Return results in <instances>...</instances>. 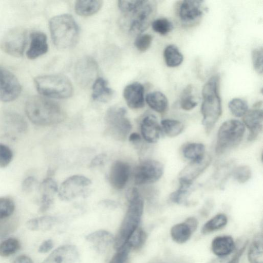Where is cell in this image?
I'll return each instance as SVG.
<instances>
[{
    "label": "cell",
    "instance_id": "1",
    "mask_svg": "<svg viewBox=\"0 0 263 263\" xmlns=\"http://www.w3.org/2000/svg\"><path fill=\"white\" fill-rule=\"evenodd\" d=\"M120 25L131 35H139L152 24L157 11L155 1H119Z\"/></svg>",
    "mask_w": 263,
    "mask_h": 263
},
{
    "label": "cell",
    "instance_id": "2",
    "mask_svg": "<svg viewBox=\"0 0 263 263\" xmlns=\"http://www.w3.org/2000/svg\"><path fill=\"white\" fill-rule=\"evenodd\" d=\"M129 205L116 235L113 247L116 251L122 248L139 227L144 209V201L136 188L128 191Z\"/></svg>",
    "mask_w": 263,
    "mask_h": 263
},
{
    "label": "cell",
    "instance_id": "3",
    "mask_svg": "<svg viewBox=\"0 0 263 263\" xmlns=\"http://www.w3.org/2000/svg\"><path fill=\"white\" fill-rule=\"evenodd\" d=\"M25 109L31 122L40 126L59 123L65 117L62 109L58 103L40 96H32L28 99Z\"/></svg>",
    "mask_w": 263,
    "mask_h": 263
},
{
    "label": "cell",
    "instance_id": "4",
    "mask_svg": "<svg viewBox=\"0 0 263 263\" xmlns=\"http://www.w3.org/2000/svg\"><path fill=\"white\" fill-rule=\"evenodd\" d=\"M219 76L213 75L202 88V124L207 133L211 132L222 114L221 101L219 93Z\"/></svg>",
    "mask_w": 263,
    "mask_h": 263
},
{
    "label": "cell",
    "instance_id": "5",
    "mask_svg": "<svg viewBox=\"0 0 263 263\" xmlns=\"http://www.w3.org/2000/svg\"><path fill=\"white\" fill-rule=\"evenodd\" d=\"M49 30L54 45L60 49L70 48L79 39V28L72 16L64 14L55 16L49 21Z\"/></svg>",
    "mask_w": 263,
    "mask_h": 263
},
{
    "label": "cell",
    "instance_id": "6",
    "mask_svg": "<svg viewBox=\"0 0 263 263\" xmlns=\"http://www.w3.org/2000/svg\"><path fill=\"white\" fill-rule=\"evenodd\" d=\"M38 92L44 96L66 99L73 92L72 84L69 79L62 74H49L37 76L34 79Z\"/></svg>",
    "mask_w": 263,
    "mask_h": 263
},
{
    "label": "cell",
    "instance_id": "7",
    "mask_svg": "<svg viewBox=\"0 0 263 263\" xmlns=\"http://www.w3.org/2000/svg\"><path fill=\"white\" fill-rule=\"evenodd\" d=\"M246 127L241 121L231 119L224 121L217 132L215 151L220 155L238 146L245 134Z\"/></svg>",
    "mask_w": 263,
    "mask_h": 263
},
{
    "label": "cell",
    "instance_id": "8",
    "mask_svg": "<svg viewBox=\"0 0 263 263\" xmlns=\"http://www.w3.org/2000/svg\"><path fill=\"white\" fill-rule=\"evenodd\" d=\"M126 114L124 107L117 106L109 108L106 113L105 120L107 132L116 140L124 141L132 129V124Z\"/></svg>",
    "mask_w": 263,
    "mask_h": 263
},
{
    "label": "cell",
    "instance_id": "9",
    "mask_svg": "<svg viewBox=\"0 0 263 263\" xmlns=\"http://www.w3.org/2000/svg\"><path fill=\"white\" fill-rule=\"evenodd\" d=\"M27 41V31L21 27L8 30L0 41V48L6 53L14 57H22Z\"/></svg>",
    "mask_w": 263,
    "mask_h": 263
},
{
    "label": "cell",
    "instance_id": "10",
    "mask_svg": "<svg viewBox=\"0 0 263 263\" xmlns=\"http://www.w3.org/2000/svg\"><path fill=\"white\" fill-rule=\"evenodd\" d=\"M203 3L198 0L179 1L176 8V13L181 24L186 27L198 24L203 15Z\"/></svg>",
    "mask_w": 263,
    "mask_h": 263
},
{
    "label": "cell",
    "instance_id": "11",
    "mask_svg": "<svg viewBox=\"0 0 263 263\" xmlns=\"http://www.w3.org/2000/svg\"><path fill=\"white\" fill-rule=\"evenodd\" d=\"M163 172L164 166L161 162L153 159L145 160L135 168L134 182L137 185L153 183L161 178Z\"/></svg>",
    "mask_w": 263,
    "mask_h": 263
},
{
    "label": "cell",
    "instance_id": "12",
    "mask_svg": "<svg viewBox=\"0 0 263 263\" xmlns=\"http://www.w3.org/2000/svg\"><path fill=\"white\" fill-rule=\"evenodd\" d=\"M91 183L90 180L84 176H71L64 181L58 187L59 197L64 201L71 200L82 195Z\"/></svg>",
    "mask_w": 263,
    "mask_h": 263
},
{
    "label": "cell",
    "instance_id": "13",
    "mask_svg": "<svg viewBox=\"0 0 263 263\" xmlns=\"http://www.w3.org/2000/svg\"><path fill=\"white\" fill-rule=\"evenodd\" d=\"M98 65L92 57L86 56L81 58L74 67V78L78 84L87 88L94 83L98 73Z\"/></svg>",
    "mask_w": 263,
    "mask_h": 263
},
{
    "label": "cell",
    "instance_id": "14",
    "mask_svg": "<svg viewBox=\"0 0 263 263\" xmlns=\"http://www.w3.org/2000/svg\"><path fill=\"white\" fill-rule=\"evenodd\" d=\"M21 91L22 87L17 78L0 66V101H12L18 98Z\"/></svg>",
    "mask_w": 263,
    "mask_h": 263
},
{
    "label": "cell",
    "instance_id": "15",
    "mask_svg": "<svg viewBox=\"0 0 263 263\" xmlns=\"http://www.w3.org/2000/svg\"><path fill=\"white\" fill-rule=\"evenodd\" d=\"M0 126L9 136H15L25 132L27 124L23 117L17 113L5 111L0 116Z\"/></svg>",
    "mask_w": 263,
    "mask_h": 263
},
{
    "label": "cell",
    "instance_id": "16",
    "mask_svg": "<svg viewBox=\"0 0 263 263\" xmlns=\"http://www.w3.org/2000/svg\"><path fill=\"white\" fill-rule=\"evenodd\" d=\"M211 160V156L205 155L200 160L191 161L180 172L178 177L179 182L193 184L194 181L210 165Z\"/></svg>",
    "mask_w": 263,
    "mask_h": 263
},
{
    "label": "cell",
    "instance_id": "17",
    "mask_svg": "<svg viewBox=\"0 0 263 263\" xmlns=\"http://www.w3.org/2000/svg\"><path fill=\"white\" fill-rule=\"evenodd\" d=\"M130 174L129 165L125 162L117 160L110 167L108 175L109 182L114 189L121 190L127 183Z\"/></svg>",
    "mask_w": 263,
    "mask_h": 263
},
{
    "label": "cell",
    "instance_id": "18",
    "mask_svg": "<svg viewBox=\"0 0 263 263\" xmlns=\"http://www.w3.org/2000/svg\"><path fill=\"white\" fill-rule=\"evenodd\" d=\"M263 112L260 108L248 110L242 117V123L249 129L248 140L253 141L262 130Z\"/></svg>",
    "mask_w": 263,
    "mask_h": 263
},
{
    "label": "cell",
    "instance_id": "19",
    "mask_svg": "<svg viewBox=\"0 0 263 263\" xmlns=\"http://www.w3.org/2000/svg\"><path fill=\"white\" fill-rule=\"evenodd\" d=\"M79 256L76 246L65 245L54 250L42 263H75Z\"/></svg>",
    "mask_w": 263,
    "mask_h": 263
},
{
    "label": "cell",
    "instance_id": "20",
    "mask_svg": "<svg viewBox=\"0 0 263 263\" xmlns=\"http://www.w3.org/2000/svg\"><path fill=\"white\" fill-rule=\"evenodd\" d=\"M39 191L40 195L39 212L44 213L52 204L54 195L58 191V186L54 179L47 177L39 185Z\"/></svg>",
    "mask_w": 263,
    "mask_h": 263
},
{
    "label": "cell",
    "instance_id": "21",
    "mask_svg": "<svg viewBox=\"0 0 263 263\" xmlns=\"http://www.w3.org/2000/svg\"><path fill=\"white\" fill-rule=\"evenodd\" d=\"M140 129L142 137L149 143L158 142L162 133L156 117L153 115H147L142 119Z\"/></svg>",
    "mask_w": 263,
    "mask_h": 263
},
{
    "label": "cell",
    "instance_id": "22",
    "mask_svg": "<svg viewBox=\"0 0 263 263\" xmlns=\"http://www.w3.org/2000/svg\"><path fill=\"white\" fill-rule=\"evenodd\" d=\"M123 97L129 107L139 109L144 105V88L138 82L127 85L123 90Z\"/></svg>",
    "mask_w": 263,
    "mask_h": 263
},
{
    "label": "cell",
    "instance_id": "23",
    "mask_svg": "<svg viewBox=\"0 0 263 263\" xmlns=\"http://www.w3.org/2000/svg\"><path fill=\"white\" fill-rule=\"evenodd\" d=\"M85 239L92 245L96 251L103 253L113 245L114 236L107 230H99L87 235Z\"/></svg>",
    "mask_w": 263,
    "mask_h": 263
},
{
    "label": "cell",
    "instance_id": "24",
    "mask_svg": "<svg viewBox=\"0 0 263 263\" xmlns=\"http://www.w3.org/2000/svg\"><path fill=\"white\" fill-rule=\"evenodd\" d=\"M30 46L26 53L29 59H35L47 52L48 46L45 33L40 31L32 32L30 34Z\"/></svg>",
    "mask_w": 263,
    "mask_h": 263
},
{
    "label": "cell",
    "instance_id": "25",
    "mask_svg": "<svg viewBox=\"0 0 263 263\" xmlns=\"http://www.w3.org/2000/svg\"><path fill=\"white\" fill-rule=\"evenodd\" d=\"M235 248L233 238L228 235L215 237L211 243L212 252L219 257H224L231 254Z\"/></svg>",
    "mask_w": 263,
    "mask_h": 263
},
{
    "label": "cell",
    "instance_id": "26",
    "mask_svg": "<svg viewBox=\"0 0 263 263\" xmlns=\"http://www.w3.org/2000/svg\"><path fill=\"white\" fill-rule=\"evenodd\" d=\"M114 91L107 86V82L103 78H99L92 84V97L95 101L107 102L113 97Z\"/></svg>",
    "mask_w": 263,
    "mask_h": 263
},
{
    "label": "cell",
    "instance_id": "27",
    "mask_svg": "<svg viewBox=\"0 0 263 263\" xmlns=\"http://www.w3.org/2000/svg\"><path fill=\"white\" fill-rule=\"evenodd\" d=\"M248 259L250 263H263V238L261 233L255 234L249 247Z\"/></svg>",
    "mask_w": 263,
    "mask_h": 263
},
{
    "label": "cell",
    "instance_id": "28",
    "mask_svg": "<svg viewBox=\"0 0 263 263\" xmlns=\"http://www.w3.org/2000/svg\"><path fill=\"white\" fill-rule=\"evenodd\" d=\"M194 232L191 227L184 221L172 226L170 235L174 241L182 244L187 242Z\"/></svg>",
    "mask_w": 263,
    "mask_h": 263
},
{
    "label": "cell",
    "instance_id": "29",
    "mask_svg": "<svg viewBox=\"0 0 263 263\" xmlns=\"http://www.w3.org/2000/svg\"><path fill=\"white\" fill-rule=\"evenodd\" d=\"M148 105L155 111L163 114L168 108V103L166 97L160 91H154L148 93L145 98Z\"/></svg>",
    "mask_w": 263,
    "mask_h": 263
},
{
    "label": "cell",
    "instance_id": "30",
    "mask_svg": "<svg viewBox=\"0 0 263 263\" xmlns=\"http://www.w3.org/2000/svg\"><path fill=\"white\" fill-rule=\"evenodd\" d=\"M102 5L103 1L99 0L77 1L74 5V10L79 15L90 16L98 12Z\"/></svg>",
    "mask_w": 263,
    "mask_h": 263
},
{
    "label": "cell",
    "instance_id": "31",
    "mask_svg": "<svg viewBox=\"0 0 263 263\" xmlns=\"http://www.w3.org/2000/svg\"><path fill=\"white\" fill-rule=\"evenodd\" d=\"M56 217L51 216H43L30 219L26 223V227L31 231H48L57 223Z\"/></svg>",
    "mask_w": 263,
    "mask_h": 263
},
{
    "label": "cell",
    "instance_id": "32",
    "mask_svg": "<svg viewBox=\"0 0 263 263\" xmlns=\"http://www.w3.org/2000/svg\"><path fill=\"white\" fill-rule=\"evenodd\" d=\"M205 148L203 144L199 142H190L183 146L182 153L183 156L191 161L202 159L205 155Z\"/></svg>",
    "mask_w": 263,
    "mask_h": 263
},
{
    "label": "cell",
    "instance_id": "33",
    "mask_svg": "<svg viewBox=\"0 0 263 263\" xmlns=\"http://www.w3.org/2000/svg\"><path fill=\"white\" fill-rule=\"evenodd\" d=\"M163 57L166 65L169 67L179 66L183 60V56L174 45H168L164 49Z\"/></svg>",
    "mask_w": 263,
    "mask_h": 263
},
{
    "label": "cell",
    "instance_id": "34",
    "mask_svg": "<svg viewBox=\"0 0 263 263\" xmlns=\"http://www.w3.org/2000/svg\"><path fill=\"white\" fill-rule=\"evenodd\" d=\"M228 223V217L223 213H219L207 221L201 229V233L206 234L219 230L224 227Z\"/></svg>",
    "mask_w": 263,
    "mask_h": 263
},
{
    "label": "cell",
    "instance_id": "35",
    "mask_svg": "<svg viewBox=\"0 0 263 263\" xmlns=\"http://www.w3.org/2000/svg\"><path fill=\"white\" fill-rule=\"evenodd\" d=\"M161 127L167 137H175L183 132L184 126L180 121L172 119H164L161 121Z\"/></svg>",
    "mask_w": 263,
    "mask_h": 263
},
{
    "label": "cell",
    "instance_id": "36",
    "mask_svg": "<svg viewBox=\"0 0 263 263\" xmlns=\"http://www.w3.org/2000/svg\"><path fill=\"white\" fill-rule=\"evenodd\" d=\"M147 238L146 232L139 227L130 236L126 244L128 246L130 250H138L144 246Z\"/></svg>",
    "mask_w": 263,
    "mask_h": 263
},
{
    "label": "cell",
    "instance_id": "37",
    "mask_svg": "<svg viewBox=\"0 0 263 263\" xmlns=\"http://www.w3.org/2000/svg\"><path fill=\"white\" fill-rule=\"evenodd\" d=\"M193 86L189 85L182 92L180 99V105L184 110H191L198 104L193 94Z\"/></svg>",
    "mask_w": 263,
    "mask_h": 263
},
{
    "label": "cell",
    "instance_id": "38",
    "mask_svg": "<svg viewBox=\"0 0 263 263\" xmlns=\"http://www.w3.org/2000/svg\"><path fill=\"white\" fill-rule=\"evenodd\" d=\"M21 248L20 241L16 238L10 237L0 243V256L4 257L11 256Z\"/></svg>",
    "mask_w": 263,
    "mask_h": 263
},
{
    "label": "cell",
    "instance_id": "39",
    "mask_svg": "<svg viewBox=\"0 0 263 263\" xmlns=\"http://www.w3.org/2000/svg\"><path fill=\"white\" fill-rule=\"evenodd\" d=\"M179 184L178 189L171 194L170 200L176 204H187V196L192 185L182 182Z\"/></svg>",
    "mask_w": 263,
    "mask_h": 263
},
{
    "label": "cell",
    "instance_id": "40",
    "mask_svg": "<svg viewBox=\"0 0 263 263\" xmlns=\"http://www.w3.org/2000/svg\"><path fill=\"white\" fill-rule=\"evenodd\" d=\"M231 114L236 117H242L248 109L247 102L240 98H234L228 104Z\"/></svg>",
    "mask_w": 263,
    "mask_h": 263
},
{
    "label": "cell",
    "instance_id": "41",
    "mask_svg": "<svg viewBox=\"0 0 263 263\" xmlns=\"http://www.w3.org/2000/svg\"><path fill=\"white\" fill-rule=\"evenodd\" d=\"M15 204L9 197H0V221L8 218L13 213Z\"/></svg>",
    "mask_w": 263,
    "mask_h": 263
},
{
    "label": "cell",
    "instance_id": "42",
    "mask_svg": "<svg viewBox=\"0 0 263 263\" xmlns=\"http://www.w3.org/2000/svg\"><path fill=\"white\" fill-rule=\"evenodd\" d=\"M152 27L156 32L161 35H165L173 30V24L167 18H159L153 21Z\"/></svg>",
    "mask_w": 263,
    "mask_h": 263
},
{
    "label": "cell",
    "instance_id": "43",
    "mask_svg": "<svg viewBox=\"0 0 263 263\" xmlns=\"http://www.w3.org/2000/svg\"><path fill=\"white\" fill-rule=\"evenodd\" d=\"M232 174L234 179L240 183L247 182L251 177V170L247 165H240L233 170Z\"/></svg>",
    "mask_w": 263,
    "mask_h": 263
},
{
    "label": "cell",
    "instance_id": "44",
    "mask_svg": "<svg viewBox=\"0 0 263 263\" xmlns=\"http://www.w3.org/2000/svg\"><path fill=\"white\" fill-rule=\"evenodd\" d=\"M262 48L258 47L253 49L252 51V60L253 67L255 71L259 74L262 73Z\"/></svg>",
    "mask_w": 263,
    "mask_h": 263
},
{
    "label": "cell",
    "instance_id": "45",
    "mask_svg": "<svg viewBox=\"0 0 263 263\" xmlns=\"http://www.w3.org/2000/svg\"><path fill=\"white\" fill-rule=\"evenodd\" d=\"M152 40V36L149 34H140L136 38L135 45L138 50L144 52L151 46Z\"/></svg>",
    "mask_w": 263,
    "mask_h": 263
},
{
    "label": "cell",
    "instance_id": "46",
    "mask_svg": "<svg viewBox=\"0 0 263 263\" xmlns=\"http://www.w3.org/2000/svg\"><path fill=\"white\" fill-rule=\"evenodd\" d=\"M13 158L11 149L6 145L0 143V167H5L11 162Z\"/></svg>",
    "mask_w": 263,
    "mask_h": 263
},
{
    "label": "cell",
    "instance_id": "47",
    "mask_svg": "<svg viewBox=\"0 0 263 263\" xmlns=\"http://www.w3.org/2000/svg\"><path fill=\"white\" fill-rule=\"evenodd\" d=\"M130 249L127 244L121 249L116 251L109 263H126Z\"/></svg>",
    "mask_w": 263,
    "mask_h": 263
},
{
    "label": "cell",
    "instance_id": "48",
    "mask_svg": "<svg viewBox=\"0 0 263 263\" xmlns=\"http://www.w3.org/2000/svg\"><path fill=\"white\" fill-rule=\"evenodd\" d=\"M37 184V181L33 177H28L24 180L22 184V190L26 193L31 192Z\"/></svg>",
    "mask_w": 263,
    "mask_h": 263
},
{
    "label": "cell",
    "instance_id": "49",
    "mask_svg": "<svg viewBox=\"0 0 263 263\" xmlns=\"http://www.w3.org/2000/svg\"><path fill=\"white\" fill-rule=\"evenodd\" d=\"M54 243L52 239H48L44 240L39 246V252L41 253H46L49 252L53 248Z\"/></svg>",
    "mask_w": 263,
    "mask_h": 263
},
{
    "label": "cell",
    "instance_id": "50",
    "mask_svg": "<svg viewBox=\"0 0 263 263\" xmlns=\"http://www.w3.org/2000/svg\"><path fill=\"white\" fill-rule=\"evenodd\" d=\"M248 242L249 241H247L227 263H239L241 256L246 249Z\"/></svg>",
    "mask_w": 263,
    "mask_h": 263
},
{
    "label": "cell",
    "instance_id": "51",
    "mask_svg": "<svg viewBox=\"0 0 263 263\" xmlns=\"http://www.w3.org/2000/svg\"><path fill=\"white\" fill-rule=\"evenodd\" d=\"M12 263H33V261L29 256L23 254L17 256Z\"/></svg>",
    "mask_w": 263,
    "mask_h": 263
},
{
    "label": "cell",
    "instance_id": "52",
    "mask_svg": "<svg viewBox=\"0 0 263 263\" xmlns=\"http://www.w3.org/2000/svg\"><path fill=\"white\" fill-rule=\"evenodd\" d=\"M105 158V155L100 154L94 158L90 163V166L91 167L101 165L103 163Z\"/></svg>",
    "mask_w": 263,
    "mask_h": 263
},
{
    "label": "cell",
    "instance_id": "53",
    "mask_svg": "<svg viewBox=\"0 0 263 263\" xmlns=\"http://www.w3.org/2000/svg\"><path fill=\"white\" fill-rule=\"evenodd\" d=\"M195 232L198 227V220L194 217H189L184 220Z\"/></svg>",
    "mask_w": 263,
    "mask_h": 263
},
{
    "label": "cell",
    "instance_id": "54",
    "mask_svg": "<svg viewBox=\"0 0 263 263\" xmlns=\"http://www.w3.org/2000/svg\"><path fill=\"white\" fill-rule=\"evenodd\" d=\"M141 136L137 133H133L129 136V141L134 144L139 143L141 141Z\"/></svg>",
    "mask_w": 263,
    "mask_h": 263
}]
</instances>
